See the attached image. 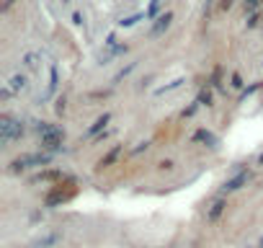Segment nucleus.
Masks as SVG:
<instances>
[{"instance_id": "obj_1", "label": "nucleus", "mask_w": 263, "mask_h": 248, "mask_svg": "<svg viewBox=\"0 0 263 248\" xmlns=\"http://www.w3.org/2000/svg\"><path fill=\"white\" fill-rule=\"evenodd\" d=\"M24 135V124L13 116H3L0 119V143L3 145H11L13 140H21Z\"/></svg>"}, {"instance_id": "obj_2", "label": "nucleus", "mask_w": 263, "mask_h": 248, "mask_svg": "<svg viewBox=\"0 0 263 248\" xmlns=\"http://www.w3.org/2000/svg\"><path fill=\"white\" fill-rule=\"evenodd\" d=\"M39 137H42V145L47 148V150H60V145H62V140H65V132L60 130V127H54V124H39Z\"/></svg>"}, {"instance_id": "obj_3", "label": "nucleus", "mask_w": 263, "mask_h": 248, "mask_svg": "<svg viewBox=\"0 0 263 248\" xmlns=\"http://www.w3.org/2000/svg\"><path fill=\"white\" fill-rule=\"evenodd\" d=\"M49 163V155H42V153H34V155H21L11 163V173H21L26 168H34V166H44Z\"/></svg>"}, {"instance_id": "obj_4", "label": "nucleus", "mask_w": 263, "mask_h": 248, "mask_svg": "<svg viewBox=\"0 0 263 248\" xmlns=\"http://www.w3.org/2000/svg\"><path fill=\"white\" fill-rule=\"evenodd\" d=\"M248 179H250V173L248 171H240L237 176H232L230 181H224V186H222V191L224 194H232V191H240L245 184H248Z\"/></svg>"}, {"instance_id": "obj_5", "label": "nucleus", "mask_w": 263, "mask_h": 248, "mask_svg": "<svg viewBox=\"0 0 263 248\" xmlns=\"http://www.w3.org/2000/svg\"><path fill=\"white\" fill-rule=\"evenodd\" d=\"M224 207H227V202H224L222 197H219V199H214V202H212V207H209V212H206V220H209V222H217V220H219V215L224 212Z\"/></svg>"}, {"instance_id": "obj_6", "label": "nucleus", "mask_w": 263, "mask_h": 248, "mask_svg": "<svg viewBox=\"0 0 263 248\" xmlns=\"http://www.w3.org/2000/svg\"><path fill=\"white\" fill-rule=\"evenodd\" d=\"M24 88H26V75H13V78L8 80V88L3 91V96H11V93L24 91Z\"/></svg>"}, {"instance_id": "obj_7", "label": "nucleus", "mask_w": 263, "mask_h": 248, "mask_svg": "<svg viewBox=\"0 0 263 248\" xmlns=\"http://www.w3.org/2000/svg\"><path fill=\"white\" fill-rule=\"evenodd\" d=\"M194 140H196V143H204L206 148H217V145H219V140H217L209 130H199V132L194 135Z\"/></svg>"}, {"instance_id": "obj_8", "label": "nucleus", "mask_w": 263, "mask_h": 248, "mask_svg": "<svg viewBox=\"0 0 263 248\" xmlns=\"http://www.w3.org/2000/svg\"><path fill=\"white\" fill-rule=\"evenodd\" d=\"M171 21H173V13H165V16H160L158 19V24L153 26V37H160L168 26H171Z\"/></svg>"}, {"instance_id": "obj_9", "label": "nucleus", "mask_w": 263, "mask_h": 248, "mask_svg": "<svg viewBox=\"0 0 263 248\" xmlns=\"http://www.w3.org/2000/svg\"><path fill=\"white\" fill-rule=\"evenodd\" d=\"M108 121H111V116H108V114H103V116H101V119H96V124H93V127H90V130H88V135H90V137H93V135H96V132H101V130H103V127H106V124H108Z\"/></svg>"}, {"instance_id": "obj_10", "label": "nucleus", "mask_w": 263, "mask_h": 248, "mask_svg": "<svg viewBox=\"0 0 263 248\" xmlns=\"http://www.w3.org/2000/svg\"><path fill=\"white\" fill-rule=\"evenodd\" d=\"M119 153H121V148H114V150H111V153H108L106 158H101V163H98V168H108V166H111V163H114V161L119 158Z\"/></svg>"}, {"instance_id": "obj_11", "label": "nucleus", "mask_w": 263, "mask_h": 248, "mask_svg": "<svg viewBox=\"0 0 263 248\" xmlns=\"http://www.w3.org/2000/svg\"><path fill=\"white\" fill-rule=\"evenodd\" d=\"M181 83H183V80H173V83H171V85H165V88H158V96H163V93H165V91H173V88H178V85H181Z\"/></svg>"}, {"instance_id": "obj_12", "label": "nucleus", "mask_w": 263, "mask_h": 248, "mask_svg": "<svg viewBox=\"0 0 263 248\" xmlns=\"http://www.w3.org/2000/svg\"><path fill=\"white\" fill-rule=\"evenodd\" d=\"M255 3H258V0H248V6H250V8H253V6H255Z\"/></svg>"}, {"instance_id": "obj_13", "label": "nucleus", "mask_w": 263, "mask_h": 248, "mask_svg": "<svg viewBox=\"0 0 263 248\" xmlns=\"http://www.w3.org/2000/svg\"><path fill=\"white\" fill-rule=\"evenodd\" d=\"M258 163H260V166H263V153H260V158H258Z\"/></svg>"}, {"instance_id": "obj_14", "label": "nucleus", "mask_w": 263, "mask_h": 248, "mask_svg": "<svg viewBox=\"0 0 263 248\" xmlns=\"http://www.w3.org/2000/svg\"><path fill=\"white\" fill-rule=\"evenodd\" d=\"M260 245H263V243H260Z\"/></svg>"}]
</instances>
